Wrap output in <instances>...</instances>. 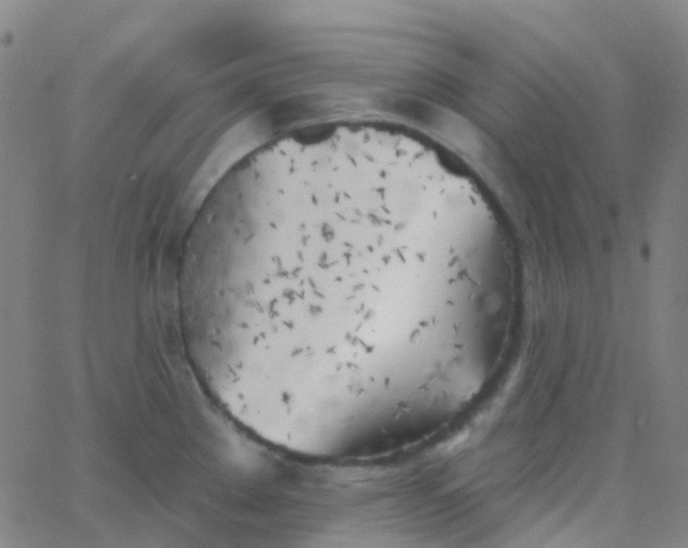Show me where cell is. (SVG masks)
<instances>
[{"label":"cell","instance_id":"cell-1","mask_svg":"<svg viewBox=\"0 0 688 548\" xmlns=\"http://www.w3.org/2000/svg\"><path fill=\"white\" fill-rule=\"evenodd\" d=\"M426 279L385 195L343 184L249 192L214 207L198 252V347L253 377L324 382L392 341Z\"/></svg>","mask_w":688,"mask_h":548}]
</instances>
